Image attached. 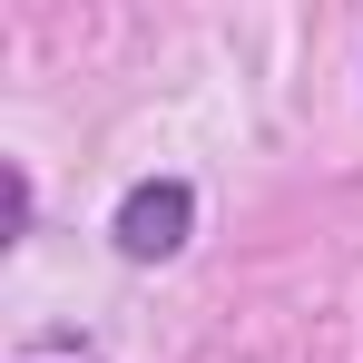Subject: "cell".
I'll use <instances>...</instances> for the list:
<instances>
[{"label": "cell", "instance_id": "obj_2", "mask_svg": "<svg viewBox=\"0 0 363 363\" xmlns=\"http://www.w3.org/2000/svg\"><path fill=\"white\" fill-rule=\"evenodd\" d=\"M30 363H40V354H30ZM60 363H79V354H60Z\"/></svg>", "mask_w": 363, "mask_h": 363}, {"label": "cell", "instance_id": "obj_1", "mask_svg": "<svg viewBox=\"0 0 363 363\" xmlns=\"http://www.w3.org/2000/svg\"><path fill=\"white\" fill-rule=\"evenodd\" d=\"M186 226H196V196H186L177 177L128 186V206H118V245H128V255H177Z\"/></svg>", "mask_w": 363, "mask_h": 363}]
</instances>
